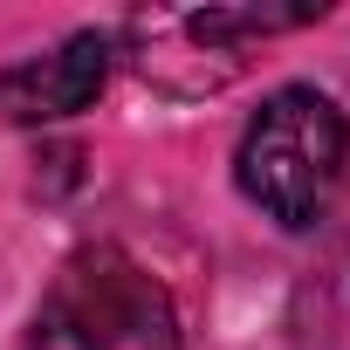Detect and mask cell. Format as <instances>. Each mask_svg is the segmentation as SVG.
<instances>
[{"instance_id":"obj_2","label":"cell","mask_w":350,"mask_h":350,"mask_svg":"<svg viewBox=\"0 0 350 350\" xmlns=\"http://www.w3.org/2000/svg\"><path fill=\"white\" fill-rule=\"evenodd\" d=\"M28 350H179V309L124 247H83L49 282Z\"/></svg>"},{"instance_id":"obj_1","label":"cell","mask_w":350,"mask_h":350,"mask_svg":"<svg viewBox=\"0 0 350 350\" xmlns=\"http://www.w3.org/2000/svg\"><path fill=\"white\" fill-rule=\"evenodd\" d=\"M343 165H350V117L323 90H275L234 151L241 193L282 227H316L336 206Z\"/></svg>"},{"instance_id":"obj_3","label":"cell","mask_w":350,"mask_h":350,"mask_svg":"<svg viewBox=\"0 0 350 350\" xmlns=\"http://www.w3.org/2000/svg\"><path fill=\"white\" fill-rule=\"evenodd\" d=\"M110 55H117V42L90 28V35H69L62 49L8 69L0 76V124H55V117L90 110L110 83Z\"/></svg>"}]
</instances>
